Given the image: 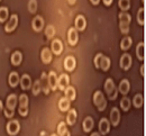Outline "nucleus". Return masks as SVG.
Returning a JSON list of instances; mask_svg holds the SVG:
<instances>
[{
  "label": "nucleus",
  "instance_id": "39448f33",
  "mask_svg": "<svg viewBox=\"0 0 146 136\" xmlns=\"http://www.w3.org/2000/svg\"><path fill=\"white\" fill-rule=\"evenodd\" d=\"M6 128H7V133H8L9 135H13V136L17 135L19 133V131H20V124H19L18 120L14 119V120H10V121L7 124Z\"/></svg>",
  "mask_w": 146,
  "mask_h": 136
},
{
  "label": "nucleus",
  "instance_id": "20e7f679",
  "mask_svg": "<svg viewBox=\"0 0 146 136\" xmlns=\"http://www.w3.org/2000/svg\"><path fill=\"white\" fill-rule=\"evenodd\" d=\"M18 111L21 116H27L28 115V97L26 95H20L19 96V107Z\"/></svg>",
  "mask_w": 146,
  "mask_h": 136
},
{
  "label": "nucleus",
  "instance_id": "cd10ccee",
  "mask_svg": "<svg viewBox=\"0 0 146 136\" xmlns=\"http://www.w3.org/2000/svg\"><path fill=\"white\" fill-rule=\"evenodd\" d=\"M21 60H23V54L20 52L16 51V52L13 53V55H11V63L14 65H19L21 63Z\"/></svg>",
  "mask_w": 146,
  "mask_h": 136
},
{
  "label": "nucleus",
  "instance_id": "6e6552de",
  "mask_svg": "<svg viewBox=\"0 0 146 136\" xmlns=\"http://www.w3.org/2000/svg\"><path fill=\"white\" fill-rule=\"evenodd\" d=\"M78 39H79V35H78V31L74 28V27H71L68 32V40H69V44L70 45H76L78 43Z\"/></svg>",
  "mask_w": 146,
  "mask_h": 136
},
{
  "label": "nucleus",
  "instance_id": "473e14b6",
  "mask_svg": "<svg viewBox=\"0 0 146 136\" xmlns=\"http://www.w3.org/2000/svg\"><path fill=\"white\" fill-rule=\"evenodd\" d=\"M118 6L123 11H127L130 8V0H119L118 1Z\"/></svg>",
  "mask_w": 146,
  "mask_h": 136
},
{
  "label": "nucleus",
  "instance_id": "a19ab883",
  "mask_svg": "<svg viewBox=\"0 0 146 136\" xmlns=\"http://www.w3.org/2000/svg\"><path fill=\"white\" fill-rule=\"evenodd\" d=\"M141 74H142L143 77L145 76V65H144V64L141 66Z\"/></svg>",
  "mask_w": 146,
  "mask_h": 136
},
{
  "label": "nucleus",
  "instance_id": "5701e85b",
  "mask_svg": "<svg viewBox=\"0 0 146 136\" xmlns=\"http://www.w3.org/2000/svg\"><path fill=\"white\" fill-rule=\"evenodd\" d=\"M110 64H111V62H110V58L108 56H105V55H102V58L100 60V64H99V69H102L104 71H108L110 68Z\"/></svg>",
  "mask_w": 146,
  "mask_h": 136
},
{
  "label": "nucleus",
  "instance_id": "1a4fd4ad",
  "mask_svg": "<svg viewBox=\"0 0 146 136\" xmlns=\"http://www.w3.org/2000/svg\"><path fill=\"white\" fill-rule=\"evenodd\" d=\"M99 132L102 135H106L110 132V121H108L107 118H101L99 121Z\"/></svg>",
  "mask_w": 146,
  "mask_h": 136
},
{
  "label": "nucleus",
  "instance_id": "9d476101",
  "mask_svg": "<svg viewBox=\"0 0 146 136\" xmlns=\"http://www.w3.org/2000/svg\"><path fill=\"white\" fill-rule=\"evenodd\" d=\"M130 66H131V56L128 53L123 54L121 58H120V68L123 70H126L127 71Z\"/></svg>",
  "mask_w": 146,
  "mask_h": 136
},
{
  "label": "nucleus",
  "instance_id": "a211bd4d",
  "mask_svg": "<svg viewBox=\"0 0 146 136\" xmlns=\"http://www.w3.org/2000/svg\"><path fill=\"white\" fill-rule=\"evenodd\" d=\"M52 51L50 50V48H47V47H45V48H43L42 50V53H40V58H42V61H43V63H45V64H48L51 61H52Z\"/></svg>",
  "mask_w": 146,
  "mask_h": 136
},
{
  "label": "nucleus",
  "instance_id": "a18cd8bd",
  "mask_svg": "<svg viewBox=\"0 0 146 136\" xmlns=\"http://www.w3.org/2000/svg\"><path fill=\"white\" fill-rule=\"evenodd\" d=\"M68 1H69V3H70V5H74V3L76 2V0H68Z\"/></svg>",
  "mask_w": 146,
  "mask_h": 136
},
{
  "label": "nucleus",
  "instance_id": "4468645a",
  "mask_svg": "<svg viewBox=\"0 0 146 136\" xmlns=\"http://www.w3.org/2000/svg\"><path fill=\"white\" fill-rule=\"evenodd\" d=\"M74 24H75V29H76V31H80V32H82V31H84V29H86V26H87V21H86V18H84L82 15H79V16H76V18H75V21H74Z\"/></svg>",
  "mask_w": 146,
  "mask_h": 136
},
{
  "label": "nucleus",
  "instance_id": "c85d7f7f",
  "mask_svg": "<svg viewBox=\"0 0 146 136\" xmlns=\"http://www.w3.org/2000/svg\"><path fill=\"white\" fill-rule=\"evenodd\" d=\"M131 44H133V39L130 38L129 36H126V37H124V38L121 39V42H120V47H121V50L126 51V50H128V48L131 46Z\"/></svg>",
  "mask_w": 146,
  "mask_h": 136
},
{
  "label": "nucleus",
  "instance_id": "c756f323",
  "mask_svg": "<svg viewBox=\"0 0 146 136\" xmlns=\"http://www.w3.org/2000/svg\"><path fill=\"white\" fill-rule=\"evenodd\" d=\"M68 131V127H66V124L61 121L58 125H57V136H63Z\"/></svg>",
  "mask_w": 146,
  "mask_h": 136
},
{
  "label": "nucleus",
  "instance_id": "f3484780",
  "mask_svg": "<svg viewBox=\"0 0 146 136\" xmlns=\"http://www.w3.org/2000/svg\"><path fill=\"white\" fill-rule=\"evenodd\" d=\"M120 121V113L117 108H112L110 111V123L113 126H117Z\"/></svg>",
  "mask_w": 146,
  "mask_h": 136
},
{
  "label": "nucleus",
  "instance_id": "9b49d317",
  "mask_svg": "<svg viewBox=\"0 0 146 136\" xmlns=\"http://www.w3.org/2000/svg\"><path fill=\"white\" fill-rule=\"evenodd\" d=\"M76 66V61H75V58L72 56V55H69L66 56L65 60H64V69L66 71H73Z\"/></svg>",
  "mask_w": 146,
  "mask_h": 136
},
{
  "label": "nucleus",
  "instance_id": "72a5a7b5",
  "mask_svg": "<svg viewBox=\"0 0 146 136\" xmlns=\"http://www.w3.org/2000/svg\"><path fill=\"white\" fill-rule=\"evenodd\" d=\"M55 27L53 25H48V26H46V28H45V35H46V37L47 38H52L53 36L55 35Z\"/></svg>",
  "mask_w": 146,
  "mask_h": 136
},
{
  "label": "nucleus",
  "instance_id": "de8ad7c7",
  "mask_svg": "<svg viewBox=\"0 0 146 136\" xmlns=\"http://www.w3.org/2000/svg\"><path fill=\"white\" fill-rule=\"evenodd\" d=\"M63 136H71V135H70V132H66V133H65Z\"/></svg>",
  "mask_w": 146,
  "mask_h": 136
},
{
  "label": "nucleus",
  "instance_id": "7c9ffc66",
  "mask_svg": "<svg viewBox=\"0 0 146 136\" xmlns=\"http://www.w3.org/2000/svg\"><path fill=\"white\" fill-rule=\"evenodd\" d=\"M137 21L142 26L145 24V9L144 8H139L138 14H137Z\"/></svg>",
  "mask_w": 146,
  "mask_h": 136
},
{
  "label": "nucleus",
  "instance_id": "c03bdc74",
  "mask_svg": "<svg viewBox=\"0 0 146 136\" xmlns=\"http://www.w3.org/2000/svg\"><path fill=\"white\" fill-rule=\"evenodd\" d=\"M3 110V105H2V102H1V100H0V113Z\"/></svg>",
  "mask_w": 146,
  "mask_h": 136
},
{
  "label": "nucleus",
  "instance_id": "79ce46f5",
  "mask_svg": "<svg viewBox=\"0 0 146 136\" xmlns=\"http://www.w3.org/2000/svg\"><path fill=\"white\" fill-rule=\"evenodd\" d=\"M102 1H104V3H105L106 6H110V5L112 3L113 0H102Z\"/></svg>",
  "mask_w": 146,
  "mask_h": 136
},
{
  "label": "nucleus",
  "instance_id": "e433bc0d",
  "mask_svg": "<svg viewBox=\"0 0 146 136\" xmlns=\"http://www.w3.org/2000/svg\"><path fill=\"white\" fill-rule=\"evenodd\" d=\"M40 89H42V84H40V81L39 80H36L33 84V94L34 96H37L39 92H40Z\"/></svg>",
  "mask_w": 146,
  "mask_h": 136
},
{
  "label": "nucleus",
  "instance_id": "aec40b11",
  "mask_svg": "<svg viewBox=\"0 0 146 136\" xmlns=\"http://www.w3.org/2000/svg\"><path fill=\"white\" fill-rule=\"evenodd\" d=\"M130 90V83L127 79H124L121 80L120 84H119V91L123 94V95H127Z\"/></svg>",
  "mask_w": 146,
  "mask_h": 136
},
{
  "label": "nucleus",
  "instance_id": "49530a36",
  "mask_svg": "<svg viewBox=\"0 0 146 136\" xmlns=\"http://www.w3.org/2000/svg\"><path fill=\"white\" fill-rule=\"evenodd\" d=\"M91 136H100V134L99 133H92Z\"/></svg>",
  "mask_w": 146,
  "mask_h": 136
},
{
  "label": "nucleus",
  "instance_id": "58836bf2",
  "mask_svg": "<svg viewBox=\"0 0 146 136\" xmlns=\"http://www.w3.org/2000/svg\"><path fill=\"white\" fill-rule=\"evenodd\" d=\"M102 55H104V54H101V53H98V54L94 56V65H96V68H97V69H99L100 60H101V58H102Z\"/></svg>",
  "mask_w": 146,
  "mask_h": 136
},
{
  "label": "nucleus",
  "instance_id": "09e8293b",
  "mask_svg": "<svg viewBox=\"0 0 146 136\" xmlns=\"http://www.w3.org/2000/svg\"><path fill=\"white\" fill-rule=\"evenodd\" d=\"M142 2H143V3H144V2H145V0H142Z\"/></svg>",
  "mask_w": 146,
  "mask_h": 136
},
{
  "label": "nucleus",
  "instance_id": "ea45409f",
  "mask_svg": "<svg viewBox=\"0 0 146 136\" xmlns=\"http://www.w3.org/2000/svg\"><path fill=\"white\" fill-rule=\"evenodd\" d=\"M3 111H5L6 117H8V118H11V117L14 116V111H10V110H8V109H5Z\"/></svg>",
  "mask_w": 146,
  "mask_h": 136
},
{
  "label": "nucleus",
  "instance_id": "423d86ee",
  "mask_svg": "<svg viewBox=\"0 0 146 136\" xmlns=\"http://www.w3.org/2000/svg\"><path fill=\"white\" fill-rule=\"evenodd\" d=\"M69 83H70V77L66 73H62L57 79V88L62 91L69 87Z\"/></svg>",
  "mask_w": 146,
  "mask_h": 136
},
{
  "label": "nucleus",
  "instance_id": "412c9836",
  "mask_svg": "<svg viewBox=\"0 0 146 136\" xmlns=\"http://www.w3.org/2000/svg\"><path fill=\"white\" fill-rule=\"evenodd\" d=\"M19 80H20V78H19L18 73H17V72H11V73L9 74V78H8L9 86L13 87V88H15V87L18 84Z\"/></svg>",
  "mask_w": 146,
  "mask_h": 136
},
{
  "label": "nucleus",
  "instance_id": "393cba45",
  "mask_svg": "<svg viewBox=\"0 0 146 136\" xmlns=\"http://www.w3.org/2000/svg\"><path fill=\"white\" fill-rule=\"evenodd\" d=\"M76 110L75 109H69V114H68V116H66V123L69 124V125H74L75 124V121H76Z\"/></svg>",
  "mask_w": 146,
  "mask_h": 136
},
{
  "label": "nucleus",
  "instance_id": "2eb2a0df",
  "mask_svg": "<svg viewBox=\"0 0 146 136\" xmlns=\"http://www.w3.org/2000/svg\"><path fill=\"white\" fill-rule=\"evenodd\" d=\"M32 27L35 32H40L44 27V19L40 16H36L34 17V19L32 21Z\"/></svg>",
  "mask_w": 146,
  "mask_h": 136
},
{
  "label": "nucleus",
  "instance_id": "c9c22d12",
  "mask_svg": "<svg viewBox=\"0 0 146 136\" xmlns=\"http://www.w3.org/2000/svg\"><path fill=\"white\" fill-rule=\"evenodd\" d=\"M8 9L6 7H0V23H3L5 20L8 18Z\"/></svg>",
  "mask_w": 146,
  "mask_h": 136
},
{
  "label": "nucleus",
  "instance_id": "4c0bfd02",
  "mask_svg": "<svg viewBox=\"0 0 146 136\" xmlns=\"http://www.w3.org/2000/svg\"><path fill=\"white\" fill-rule=\"evenodd\" d=\"M28 10H29V13H32V14H34V13H36L37 10V1L36 0H29V2H28Z\"/></svg>",
  "mask_w": 146,
  "mask_h": 136
},
{
  "label": "nucleus",
  "instance_id": "ddd939ff",
  "mask_svg": "<svg viewBox=\"0 0 146 136\" xmlns=\"http://www.w3.org/2000/svg\"><path fill=\"white\" fill-rule=\"evenodd\" d=\"M57 79L58 77L56 76L54 71H51L50 74L47 76V81H48V87L52 89V90H56L57 89Z\"/></svg>",
  "mask_w": 146,
  "mask_h": 136
},
{
  "label": "nucleus",
  "instance_id": "f257e3e1",
  "mask_svg": "<svg viewBox=\"0 0 146 136\" xmlns=\"http://www.w3.org/2000/svg\"><path fill=\"white\" fill-rule=\"evenodd\" d=\"M131 21L130 15L127 14L126 11H121L119 14V27L123 34H127L129 33V24Z\"/></svg>",
  "mask_w": 146,
  "mask_h": 136
},
{
  "label": "nucleus",
  "instance_id": "37998d69",
  "mask_svg": "<svg viewBox=\"0 0 146 136\" xmlns=\"http://www.w3.org/2000/svg\"><path fill=\"white\" fill-rule=\"evenodd\" d=\"M90 2H91L92 5H94V6H97V5H99V2H100V0H90Z\"/></svg>",
  "mask_w": 146,
  "mask_h": 136
},
{
  "label": "nucleus",
  "instance_id": "3c124183",
  "mask_svg": "<svg viewBox=\"0 0 146 136\" xmlns=\"http://www.w3.org/2000/svg\"><path fill=\"white\" fill-rule=\"evenodd\" d=\"M0 1H1V0H0Z\"/></svg>",
  "mask_w": 146,
  "mask_h": 136
},
{
  "label": "nucleus",
  "instance_id": "2f4dec72",
  "mask_svg": "<svg viewBox=\"0 0 146 136\" xmlns=\"http://www.w3.org/2000/svg\"><path fill=\"white\" fill-rule=\"evenodd\" d=\"M120 107L124 111H128L130 108V100L127 97H124L120 100Z\"/></svg>",
  "mask_w": 146,
  "mask_h": 136
},
{
  "label": "nucleus",
  "instance_id": "f03ea898",
  "mask_svg": "<svg viewBox=\"0 0 146 136\" xmlns=\"http://www.w3.org/2000/svg\"><path fill=\"white\" fill-rule=\"evenodd\" d=\"M105 91L108 95V98L110 100H115L118 96V90L116 89V86L112 81V79H107L105 82Z\"/></svg>",
  "mask_w": 146,
  "mask_h": 136
},
{
  "label": "nucleus",
  "instance_id": "dca6fc26",
  "mask_svg": "<svg viewBox=\"0 0 146 136\" xmlns=\"http://www.w3.org/2000/svg\"><path fill=\"white\" fill-rule=\"evenodd\" d=\"M16 103H17V96L15 94L9 95V97L7 98V101H6V105H7L6 109H8L10 111H14L15 107H16Z\"/></svg>",
  "mask_w": 146,
  "mask_h": 136
},
{
  "label": "nucleus",
  "instance_id": "0eeeda50",
  "mask_svg": "<svg viewBox=\"0 0 146 136\" xmlns=\"http://www.w3.org/2000/svg\"><path fill=\"white\" fill-rule=\"evenodd\" d=\"M17 25H18V16H17V15H11L9 21H8V23L6 24V26H5V31H6L7 33H11V32H14V31L16 29Z\"/></svg>",
  "mask_w": 146,
  "mask_h": 136
},
{
  "label": "nucleus",
  "instance_id": "f704fd0d",
  "mask_svg": "<svg viewBox=\"0 0 146 136\" xmlns=\"http://www.w3.org/2000/svg\"><path fill=\"white\" fill-rule=\"evenodd\" d=\"M133 103H134V106H135L136 108H141L142 105H143V96H142L141 94L136 95V96L134 97V99H133Z\"/></svg>",
  "mask_w": 146,
  "mask_h": 136
},
{
  "label": "nucleus",
  "instance_id": "4be33fe9",
  "mask_svg": "<svg viewBox=\"0 0 146 136\" xmlns=\"http://www.w3.org/2000/svg\"><path fill=\"white\" fill-rule=\"evenodd\" d=\"M93 126H94L93 119H92L90 116L86 117V119L83 120V131L87 132V133H89L92 128H93Z\"/></svg>",
  "mask_w": 146,
  "mask_h": 136
},
{
  "label": "nucleus",
  "instance_id": "6ab92c4d",
  "mask_svg": "<svg viewBox=\"0 0 146 136\" xmlns=\"http://www.w3.org/2000/svg\"><path fill=\"white\" fill-rule=\"evenodd\" d=\"M19 82H20V86H21L23 90H27V89H29L32 87V80H31V77L28 74H24L20 78Z\"/></svg>",
  "mask_w": 146,
  "mask_h": 136
},
{
  "label": "nucleus",
  "instance_id": "a878e982",
  "mask_svg": "<svg viewBox=\"0 0 146 136\" xmlns=\"http://www.w3.org/2000/svg\"><path fill=\"white\" fill-rule=\"evenodd\" d=\"M136 54H137L138 60H141V61L144 60V55H145V45H144L143 42H141V43L137 45V47H136Z\"/></svg>",
  "mask_w": 146,
  "mask_h": 136
},
{
  "label": "nucleus",
  "instance_id": "bb28decb",
  "mask_svg": "<svg viewBox=\"0 0 146 136\" xmlns=\"http://www.w3.org/2000/svg\"><path fill=\"white\" fill-rule=\"evenodd\" d=\"M64 94H65V98L69 99L70 101H72L76 97V92H75V89L73 87H68L65 90H64Z\"/></svg>",
  "mask_w": 146,
  "mask_h": 136
},
{
  "label": "nucleus",
  "instance_id": "8fccbe9b",
  "mask_svg": "<svg viewBox=\"0 0 146 136\" xmlns=\"http://www.w3.org/2000/svg\"><path fill=\"white\" fill-rule=\"evenodd\" d=\"M51 136H57V135H55V134H53V135H51Z\"/></svg>",
  "mask_w": 146,
  "mask_h": 136
},
{
  "label": "nucleus",
  "instance_id": "b1692460",
  "mask_svg": "<svg viewBox=\"0 0 146 136\" xmlns=\"http://www.w3.org/2000/svg\"><path fill=\"white\" fill-rule=\"evenodd\" d=\"M58 108L61 111H68L70 109V100L66 98H61L58 101Z\"/></svg>",
  "mask_w": 146,
  "mask_h": 136
},
{
  "label": "nucleus",
  "instance_id": "7ed1b4c3",
  "mask_svg": "<svg viewBox=\"0 0 146 136\" xmlns=\"http://www.w3.org/2000/svg\"><path fill=\"white\" fill-rule=\"evenodd\" d=\"M93 102L97 106L99 111L105 110L106 107H107V101H106L105 96H104V94L101 91H96L94 92V95H93Z\"/></svg>",
  "mask_w": 146,
  "mask_h": 136
},
{
  "label": "nucleus",
  "instance_id": "f8f14e48",
  "mask_svg": "<svg viewBox=\"0 0 146 136\" xmlns=\"http://www.w3.org/2000/svg\"><path fill=\"white\" fill-rule=\"evenodd\" d=\"M51 51L52 53H54L55 55H60L63 51V44L60 39H54L51 44Z\"/></svg>",
  "mask_w": 146,
  "mask_h": 136
}]
</instances>
